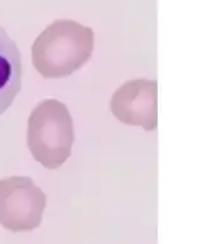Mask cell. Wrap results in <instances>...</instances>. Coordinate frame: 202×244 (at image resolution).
Wrapping results in <instances>:
<instances>
[{
    "label": "cell",
    "mask_w": 202,
    "mask_h": 244,
    "mask_svg": "<svg viewBox=\"0 0 202 244\" xmlns=\"http://www.w3.org/2000/svg\"><path fill=\"white\" fill-rule=\"evenodd\" d=\"M22 57L15 42L0 25V116L22 89Z\"/></svg>",
    "instance_id": "cell-5"
},
{
    "label": "cell",
    "mask_w": 202,
    "mask_h": 244,
    "mask_svg": "<svg viewBox=\"0 0 202 244\" xmlns=\"http://www.w3.org/2000/svg\"><path fill=\"white\" fill-rule=\"evenodd\" d=\"M46 195L30 177L0 180V224L12 231L37 228L42 221Z\"/></svg>",
    "instance_id": "cell-3"
},
{
    "label": "cell",
    "mask_w": 202,
    "mask_h": 244,
    "mask_svg": "<svg viewBox=\"0 0 202 244\" xmlns=\"http://www.w3.org/2000/svg\"><path fill=\"white\" fill-rule=\"evenodd\" d=\"M93 30L68 19H58L46 27L32 46L36 71L44 79L71 76L91 58Z\"/></svg>",
    "instance_id": "cell-1"
},
{
    "label": "cell",
    "mask_w": 202,
    "mask_h": 244,
    "mask_svg": "<svg viewBox=\"0 0 202 244\" xmlns=\"http://www.w3.org/2000/svg\"><path fill=\"white\" fill-rule=\"evenodd\" d=\"M158 85L154 80H129L113 94L110 110L123 124L154 130L158 124Z\"/></svg>",
    "instance_id": "cell-4"
},
{
    "label": "cell",
    "mask_w": 202,
    "mask_h": 244,
    "mask_svg": "<svg viewBox=\"0 0 202 244\" xmlns=\"http://www.w3.org/2000/svg\"><path fill=\"white\" fill-rule=\"evenodd\" d=\"M75 142L73 121L67 106L46 99L33 108L27 129V145L38 163L56 170L70 158Z\"/></svg>",
    "instance_id": "cell-2"
}]
</instances>
